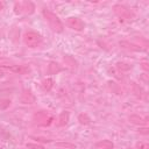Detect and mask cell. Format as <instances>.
I'll list each match as a JSON object with an SVG mask.
<instances>
[{"label":"cell","instance_id":"obj_5","mask_svg":"<svg viewBox=\"0 0 149 149\" xmlns=\"http://www.w3.org/2000/svg\"><path fill=\"white\" fill-rule=\"evenodd\" d=\"M114 12L120 19H123V20H129L133 17V13L129 10V8H127L126 6H122V5H115Z\"/></svg>","mask_w":149,"mask_h":149},{"label":"cell","instance_id":"obj_18","mask_svg":"<svg viewBox=\"0 0 149 149\" xmlns=\"http://www.w3.org/2000/svg\"><path fill=\"white\" fill-rule=\"evenodd\" d=\"M56 146H58V147H68V148H76L73 144H71V143H63V142H59V143H56Z\"/></svg>","mask_w":149,"mask_h":149},{"label":"cell","instance_id":"obj_1","mask_svg":"<svg viewBox=\"0 0 149 149\" xmlns=\"http://www.w3.org/2000/svg\"><path fill=\"white\" fill-rule=\"evenodd\" d=\"M42 14H43L45 21L48 22V24H49V27L51 28L52 31H55V33H62L63 31L64 26H63L62 21L59 20V17L55 13H52L51 10H49L47 8H43Z\"/></svg>","mask_w":149,"mask_h":149},{"label":"cell","instance_id":"obj_12","mask_svg":"<svg viewBox=\"0 0 149 149\" xmlns=\"http://www.w3.org/2000/svg\"><path fill=\"white\" fill-rule=\"evenodd\" d=\"M78 121H79L80 125H85L86 126V125H88L91 122V119L86 113H81V114L78 115Z\"/></svg>","mask_w":149,"mask_h":149},{"label":"cell","instance_id":"obj_7","mask_svg":"<svg viewBox=\"0 0 149 149\" xmlns=\"http://www.w3.org/2000/svg\"><path fill=\"white\" fill-rule=\"evenodd\" d=\"M69 119H70V114H69V112H62V113L58 115V119H57V126L62 127V126L68 125Z\"/></svg>","mask_w":149,"mask_h":149},{"label":"cell","instance_id":"obj_4","mask_svg":"<svg viewBox=\"0 0 149 149\" xmlns=\"http://www.w3.org/2000/svg\"><path fill=\"white\" fill-rule=\"evenodd\" d=\"M66 26L76 31H81L85 28V23L81 19L76 17V16H70L66 19Z\"/></svg>","mask_w":149,"mask_h":149},{"label":"cell","instance_id":"obj_8","mask_svg":"<svg viewBox=\"0 0 149 149\" xmlns=\"http://www.w3.org/2000/svg\"><path fill=\"white\" fill-rule=\"evenodd\" d=\"M62 70H63L62 66L56 62H50L48 65V73L49 74H56V73L61 72Z\"/></svg>","mask_w":149,"mask_h":149},{"label":"cell","instance_id":"obj_2","mask_svg":"<svg viewBox=\"0 0 149 149\" xmlns=\"http://www.w3.org/2000/svg\"><path fill=\"white\" fill-rule=\"evenodd\" d=\"M23 42L28 48H37L42 43V36L37 31L34 30H28L23 34Z\"/></svg>","mask_w":149,"mask_h":149},{"label":"cell","instance_id":"obj_11","mask_svg":"<svg viewBox=\"0 0 149 149\" xmlns=\"http://www.w3.org/2000/svg\"><path fill=\"white\" fill-rule=\"evenodd\" d=\"M52 86H54V80H52V78H45V79H43V81H42V87H43L44 91H50V90L52 88Z\"/></svg>","mask_w":149,"mask_h":149},{"label":"cell","instance_id":"obj_21","mask_svg":"<svg viewBox=\"0 0 149 149\" xmlns=\"http://www.w3.org/2000/svg\"><path fill=\"white\" fill-rule=\"evenodd\" d=\"M3 76H5V72H3V71H1V70H0V78H2V77H3Z\"/></svg>","mask_w":149,"mask_h":149},{"label":"cell","instance_id":"obj_20","mask_svg":"<svg viewBox=\"0 0 149 149\" xmlns=\"http://www.w3.org/2000/svg\"><path fill=\"white\" fill-rule=\"evenodd\" d=\"M1 9H3V2L2 1H0V10Z\"/></svg>","mask_w":149,"mask_h":149},{"label":"cell","instance_id":"obj_14","mask_svg":"<svg viewBox=\"0 0 149 149\" xmlns=\"http://www.w3.org/2000/svg\"><path fill=\"white\" fill-rule=\"evenodd\" d=\"M135 149H149V143L146 141H140L135 144Z\"/></svg>","mask_w":149,"mask_h":149},{"label":"cell","instance_id":"obj_9","mask_svg":"<svg viewBox=\"0 0 149 149\" xmlns=\"http://www.w3.org/2000/svg\"><path fill=\"white\" fill-rule=\"evenodd\" d=\"M95 147L98 149H113L114 148V144L109 140H101V141H99V142L95 143Z\"/></svg>","mask_w":149,"mask_h":149},{"label":"cell","instance_id":"obj_10","mask_svg":"<svg viewBox=\"0 0 149 149\" xmlns=\"http://www.w3.org/2000/svg\"><path fill=\"white\" fill-rule=\"evenodd\" d=\"M129 121L132 123H135V125H146L147 119H144L142 116H139V115H130L129 116Z\"/></svg>","mask_w":149,"mask_h":149},{"label":"cell","instance_id":"obj_13","mask_svg":"<svg viewBox=\"0 0 149 149\" xmlns=\"http://www.w3.org/2000/svg\"><path fill=\"white\" fill-rule=\"evenodd\" d=\"M120 45H121L122 48H125V49L133 50V51H139V50H141V48H140V47L134 45V44H129L128 42H120Z\"/></svg>","mask_w":149,"mask_h":149},{"label":"cell","instance_id":"obj_19","mask_svg":"<svg viewBox=\"0 0 149 149\" xmlns=\"http://www.w3.org/2000/svg\"><path fill=\"white\" fill-rule=\"evenodd\" d=\"M139 132H140L141 134H146V135H147V134L149 133V129H148L147 127H144V128H140V129H139Z\"/></svg>","mask_w":149,"mask_h":149},{"label":"cell","instance_id":"obj_17","mask_svg":"<svg viewBox=\"0 0 149 149\" xmlns=\"http://www.w3.org/2000/svg\"><path fill=\"white\" fill-rule=\"evenodd\" d=\"M116 68L118 69H120V70H129L130 69V65H128V64H126V63H118L116 64Z\"/></svg>","mask_w":149,"mask_h":149},{"label":"cell","instance_id":"obj_3","mask_svg":"<svg viewBox=\"0 0 149 149\" xmlns=\"http://www.w3.org/2000/svg\"><path fill=\"white\" fill-rule=\"evenodd\" d=\"M14 8L17 14H31L35 9V6L30 1H21V2H16Z\"/></svg>","mask_w":149,"mask_h":149},{"label":"cell","instance_id":"obj_16","mask_svg":"<svg viewBox=\"0 0 149 149\" xmlns=\"http://www.w3.org/2000/svg\"><path fill=\"white\" fill-rule=\"evenodd\" d=\"M26 147L28 149H44L43 146H40V144H36V143H27Z\"/></svg>","mask_w":149,"mask_h":149},{"label":"cell","instance_id":"obj_6","mask_svg":"<svg viewBox=\"0 0 149 149\" xmlns=\"http://www.w3.org/2000/svg\"><path fill=\"white\" fill-rule=\"evenodd\" d=\"M35 119L37 120L36 122L38 125H41V126H49L51 123V121L54 120V118H52V115L50 113L43 112V111L37 113V114H35Z\"/></svg>","mask_w":149,"mask_h":149},{"label":"cell","instance_id":"obj_22","mask_svg":"<svg viewBox=\"0 0 149 149\" xmlns=\"http://www.w3.org/2000/svg\"><path fill=\"white\" fill-rule=\"evenodd\" d=\"M142 65H143V69H146V70H147V69H148V68H147V64H146V63H143V64H142Z\"/></svg>","mask_w":149,"mask_h":149},{"label":"cell","instance_id":"obj_15","mask_svg":"<svg viewBox=\"0 0 149 149\" xmlns=\"http://www.w3.org/2000/svg\"><path fill=\"white\" fill-rule=\"evenodd\" d=\"M10 105L9 99H0V109H6Z\"/></svg>","mask_w":149,"mask_h":149}]
</instances>
